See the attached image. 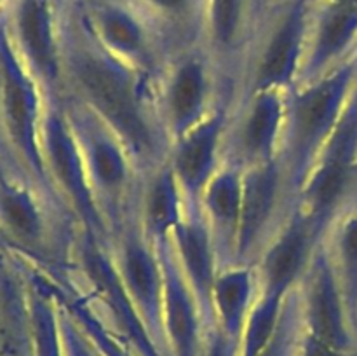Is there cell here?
Masks as SVG:
<instances>
[{
    "instance_id": "6da1fadb",
    "label": "cell",
    "mask_w": 357,
    "mask_h": 356,
    "mask_svg": "<svg viewBox=\"0 0 357 356\" xmlns=\"http://www.w3.org/2000/svg\"><path fill=\"white\" fill-rule=\"evenodd\" d=\"M65 98L103 121L128 147L142 177L167 161L157 112V80L101 47L70 10L63 23Z\"/></svg>"
},
{
    "instance_id": "7a4b0ae2",
    "label": "cell",
    "mask_w": 357,
    "mask_h": 356,
    "mask_svg": "<svg viewBox=\"0 0 357 356\" xmlns=\"http://www.w3.org/2000/svg\"><path fill=\"white\" fill-rule=\"evenodd\" d=\"M357 84V52L310 82L288 91L281 161L291 201L337 128Z\"/></svg>"
},
{
    "instance_id": "3957f363",
    "label": "cell",
    "mask_w": 357,
    "mask_h": 356,
    "mask_svg": "<svg viewBox=\"0 0 357 356\" xmlns=\"http://www.w3.org/2000/svg\"><path fill=\"white\" fill-rule=\"evenodd\" d=\"M77 136L98 202L115 236L136 209L142 173L121 138L91 110L61 98Z\"/></svg>"
},
{
    "instance_id": "277c9868",
    "label": "cell",
    "mask_w": 357,
    "mask_h": 356,
    "mask_svg": "<svg viewBox=\"0 0 357 356\" xmlns=\"http://www.w3.org/2000/svg\"><path fill=\"white\" fill-rule=\"evenodd\" d=\"M42 150L56 202L72 216L73 229L114 244L110 223L98 202L63 100H51L42 126Z\"/></svg>"
},
{
    "instance_id": "5b68a950",
    "label": "cell",
    "mask_w": 357,
    "mask_h": 356,
    "mask_svg": "<svg viewBox=\"0 0 357 356\" xmlns=\"http://www.w3.org/2000/svg\"><path fill=\"white\" fill-rule=\"evenodd\" d=\"M157 112L169 147L201 124L223 101L236 100L202 45L185 49L167 61L157 80Z\"/></svg>"
},
{
    "instance_id": "8992f818",
    "label": "cell",
    "mask_w": 357,
    "mask_h": 356,
    "mask_svg": "<svg viewBox=\"0 0 357 356\" xmlns=\"http://www.w3.org/2000/svg\"><path fill=\"white\" fill-rule=\"evenodd\" d=\"M357 188V93L310 168L291 206L326 239L331 225L352 205Z\"/></svg>"
},
{
    "instance_id": "52a82bcc",
    "label": "cell",
    "mask_w": 357,
    "mask_h": 356,
    "mask_svg": "<svg viewBox=\"0 0 357 356\" xmlns=\"http://www.w3.org/2000/svg\"><path fill=\"white\" fill-rule=\"evenodd\" d=\"M310 16L312 3L309 0H286L271 27L255 38L241 75L243 94L257 91L288 93L298 84Z\"/></svg>"
},
{
    "instance_id": "ba28073f",
    "label": "cell",
    "mask_w": 357,
    "mask_h": 356,
    "mask_svg": "<svg viewBox=\"0 0 357 356\" xmlns=\"http://www.w3.org/2000/svg\"><path fill=\"white\" fill-rule=\"evenodd\" d=\"M70 10L101 47L159 80L171 58L135 0H77Z\"/></svg>"
},
{
    "instance_id": "9c48e42d",
    "label": "cell",
    "mask_w": 357,
    "mask_h": 356,
    "mask_svg": "<svg viewBox=\"0 0 357 356\" xmlns=\"http://www.w3.org/2000/svg\"><path fill=\"white\" fill-rule=\"evenodd\" d=\"M21 59L49 100L65 98L63 21L58 0H10L7 17Z\"/></svg>"
},
{
    "instance_id": "30bf717a",
    "label": "cell",
    "mask_w": 357,
    "mask_h": 356,
    "mask_svg": "<svg viewBox=\"0 0 357 356\" xmlns=\"http://www.w3.org/2000/svg\"><path fill=\"white\" fill-rule=\"evenodd\" d=\"M291 209L281 161L243 170V205L234 264H255Z\"/></svg>"
},
{
    "instance_id": "8fae6325",
    "label": "cell",
    "mask_w": 357,
    "mask_h": 356,
    "mask_svg": "<svg viewBox=\"0 0 357 356\" xmlns=\"http://www.w3.org/2000/svg\"><path fill=\"white\" fill-rule=\"evenodd\" d=\"M288 93L257 91L234 101L227 129L225 163L250 168L281 157Z\"/></svg>"
},
{
    "instance_id": "7c38bea8",
    "label": "cell",
    "mask_w": 357,
    "mask_h": 356,
    "mask_svg": "<svg viewBox=\"0 0 357 356\" xmlns=\"http://www.w3.org/2000/svg\"><path fill=\"white\" fill-rule=\"evenodd\" d=\"M298 297L307 335L337 351L352 353V321L326 239L314 253Z\"/></svg>"
},
{
    "instance_id": "4fadbf2b",
    "label": "cell",
    "mask_w": 357,
    "mask_h": 356,
    "mask_svg": "<svg viewBox=\"0 0 357 356\" xmlns=\"http://www.w3.org/2000/svg\"><path fill=\"white\" fill-rule=\"evenodd\" d=\"M115 262L129 297L145 321L153 341H162L164 272L157 248L146 239L136 218V209L115 232Z\"/></svg>"
},
{
    "instance_id": "5bb4252c",
    "label": "cell",
    "mask_w": 357,
    "mask_h": 356,
    "mask_svg": "<svg viewBox=\"0 0 357 356\" xmlns=\"http://www.w3.org/2000/svg\"><path fill=\"white\" fill-rule=\"evenodd\" d=\"M236 100H227L201 124L169 147L167 166L176 177L188 206H197L206 187L225 163L227 129Z\"/></svg>"
},
{
    "instance_id": "9a60e30c",
    "label": "cell",
    "mask_w": 357,
    "mask_h": 356,
    "mask_svg": "<svg viewBox=\"0 0 357 356\" xmlns=\"http://www.w3.org/2000/svg\"><path fill=\"white\" fill-rule=\"evenodd\" d=\"M324 237L314 223L298 212L289 209L284 222L255 262L260 292L288 297L300 286Z\"/></svg>"
},
{
    "instance_id": "2e32d148",
    "label": "cell",
    "mask_w": 357,
    "mask_h": 356,
    "mask_svg": "<svg viewBox=\"0 0 357 356\" xmlns=\"http://www.w3.org/2000/svg\"><path fill=\"white\" fill-rule=\"evenodd\" d=\"M251 16V0H206L202 47L232 87V79L243 75L244 63L253 47Z\"/></svg>"
},
{
    "instance_id": "e0dca14e",
    "label": "cell",
    "mask_w": 357,
    "mask_h": 356,
    "mask_svg": "<svg viewBox=\"0 0 357 356\" xmlns=\"http://www.w3.org/2000/svg\"><path fill=\"white\" fill-rule=\"evenodd\" d=\"M356 52L357 7L344 3H312L305 59L298 84L326 75Z\"/></svg>"
},
{
    "instance_id": "ac0fdd59",
    "label": "cell",
    "mask_w": 357,
    "mask_h": 356,
    "mask_svg": "<svg viewBox=\"0 0 357 356\" xmlns=\"http://www.w3.org/2000/svg\"><path fill=\"white\" fill-rule=\"evenodd\" d=\"M155 248L164 272L162 339L169 342L174 356H197L201 328L208 321L194 290L178 265L169 241Z\"/></svg>"
},
{
    "instance_id": "d6986e66",
    "label": "cell",
    "mask_w": 357,
    "mask_h": 356,
    "mask_svg": "<svg viewBox=\"0 0 357 356\" xmlns=\"http://www.w3.org/2000/svg\"><path fill=\"white\" fill-rule=\"evenodd\" d=\"M169 244L185 279L201 304L206 321L213 327L211 299L216 278L222 269V258L208 222L197 206H188L183 220L171 236Z\"/></svg>"
},
{
    "instance_id": "ffe728a7",
    "label": "cell",
    "mask_w": 357,
    "mask_h": 356,
    "mask_svg": "<svg viewBox=\"0 0 357 356\" xmlns=\"http://www.w3.org/2000/svg\"><path fill=\"white\" fill-rule=\"evenodd\" d=\"M187 209V199L167 163L143 177L136 199V218L153 246L171 239Z\"/></svg>"
},
{
    "instance_id": "44dd1931",
    "label": "cell",
    "mask_w": 357,
    "mask_h": 356,
    "mask_svg": "<svg viewBox=\"0 0 357 356\" xmlns=\"http://www.w3.org/2000/svg\"><path fill=\"white\" fill-rule=\"evenodd\" d=\"M243 205V168L223 163L206 187L197 208L204 215L223 265L234 264Z\"/></svg>"
},
{
    "instance_id": "7402d4cb",
    "label": "cell",
    "mask_w": 357,
    "mask_h": 356,
    "mask_svg": "<svg viewBox=\"0 0 357 356\" xmlns=\"http://www.w3.org/2000/svg\"><path fill=\"white\" fill-rule=\"evenodd\" d=\"M258 295V276L253 264L223 265L213 288V327L239 341Z\"/></svg>"
},
{
    "instance_id": "603a6c76",
    "label": "cell",
    "mask_w": 357,
    "mask_h": 356,
    "mask_svg": "<svg viewBox=\"0 0 357 356\" xmlns=\"http://www.w3.org/2000/svg\"><path fill=\"white\" fill-rule=\"evenodd\" d=\"M159 34L169 58L202 45L206 0H135Z\"/></svg>"
},
{
    "instance_id": "cb8c5ba5",
    "label": "cell",
    "mask_w": 357,
    "mask_h": 356,
    "mask_svg": "<svg viewBox=\"0 0 357 356\" xmlns=\"http://www.w3.org/2000/svg\"><path fill=\"white\" fill-rule=\"evenodd\" d=\"M326 244L344 292L349 316L354 323L357 320V206L351 205L338 216L328 232Z\"/></svg>"
},
{
    "instance_id": "d4e9b609",
    "label": "cell",
    "mask_w": 357,
    "mask_h": 356,
    "mask_svg": "<svg viewBox=\"0 0 357 356\" xmlns=\"http://www.w3.org/2000/svg\"><path fill=\"white\" fill-rule=\"evenodd\" d=\"M3 220L16 236L24 241H37L44 234V218L38 202L24 188H9L3 192L2 201Z\"/></svg>"
},
{
    "instance_id": "484cf974",
    "label": "cell",
    "mask_w": 357,
    "mask_h": 356,
    "mask_svg": "<svg viewBox=\"0 0 357 356\" xmlns=\"http://www.w3.org/2000/svg\"><path fill=\"white\" fill-rule=\"evenodd\" d=\"M211 337H209V344L206 348L204 356H234L236 355V346L237 341L227 337L222 330H218L216 327H213Z\"/></svg>"
},
{
    "instance_id": "4316f807",
    "label": "cell",
    "mask_w": 357,
    "mask_h": 356,
    "mask_svg": "<svg viewBox=\"0 0 357 356\" xmlns=\"http://www.w3.org/2000/svg\"><path fill=\"white\" fill-rule=\"evenodd\" d=\"M303 356H354V355H352V353L337 351V349L330 348V346L323 344V342L305 335V339H303Z\"/></svg>"
},
{
    "instance_id": "83f0119b",
    "label": "cell",
    "mask_w": 357,
    "mask_h": 356,
    "mask_svg": "<svg viewBox=\"0 0 357 356\" xmlns=\"http://www.w3.org/2000/svg\"><path fill=\"white\" fill-rule=\"evenodd\" d=\"M312 3H344V6L357 7V0H309Z\"/></svg>"
},
{
    "instance_id": "f1b7e54d",
    "label": "cell",
    "mask_w": 357,
    "mask_h": 356,
    "mask_svg": "<svg viewBox=\"0 0 357 356\" xmlns=\"http://www.w3.org/2000/svg\"><path fill=\"white\" fill-rule=\"evenodd\" d=\"M354 91H356V93H357V84H356V89H354Z\"/></svg>"
}]
</instances>
